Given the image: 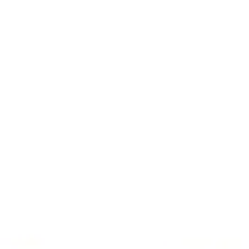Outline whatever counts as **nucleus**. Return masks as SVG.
<instances>
[]
</instances>
